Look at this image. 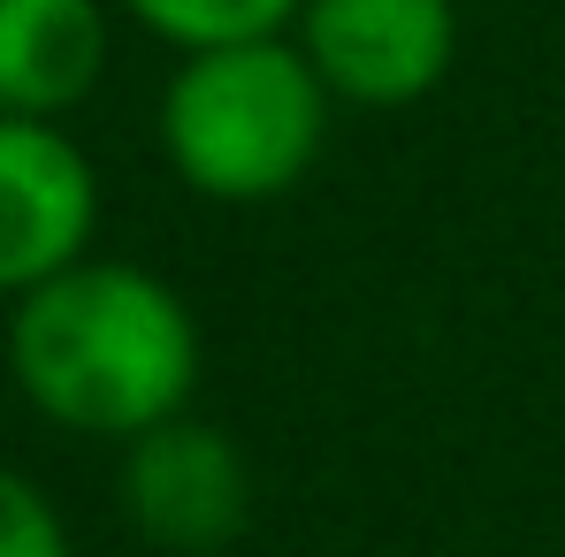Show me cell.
I'll list each match as a JSON object with an SVG mask.
<instances>
[{
  "label": "cell",
  "instance_id": "obj_8",
  "mask_svg": "<svg viewBox=\"0 0 565 557\" xmlns=\"http://www.w3.org/2000/svg\"><path fill=\"white\" fill-rule=\"evenodd\" d=\"M0 557H77L54 496L15 465H0Z\"/></svg>",
  "mask_w": 565,
  "mask_h": 557
},
{
  "label": "cell",
  "instance_id": "obj_4",
  "mask_svg": "<svg viewBox=\"0 0 565 557\" xmlns=\"http://www.w3.org/2000/svg\"><path fill=\"white\" fill-rule=\"evenodd\" d=\"M337 107H420L451 77L459 8L451 0H306L290 31Z\"/></svg>",
  "mask_w": 565,
  "mask_h": 557
},
{
  "label": "cell",
  "instance_id": "obj_3",
  "mask_svg": "<svg viewBox=\"0 0 565 557\" xmlns=\"http://www.w3.org/2000/svg\"><path fill=\"white\" fill-rule=\"evenodd\" d=\"M115 504L153 550L222 557L253 527V459L237 451L230 428H214L199 413H177V420H161V428L122 443Z\"/></svg>",
  "mask_w": 565,
  "mask_h": 557
},
{
  "label": "cell",
  "instance_id": "obj_6",
  "mask_svg": "<svg viewBox=\"0 0 565 557\" xmlns=\"http://www.w3.org/2000/svg\"><path fill=\"white\" fill-rule=\"evenodd\" d=\"M115 31L99 0H0V115H77L107 77Z\"/></svg>",
  "mask_w": 565,
  "mask_h": 557
},
{
  "label": "cell",
  "instance_id": "obj_2",
  "mask_svg": "<svg viewBox=\"0 0 565 557\" xmlns=\"http://www.w3.org/2000/svg\"><path fill=\"white\" fill-rule=\"evenodd\" d=\"M329 85L313 77L306 46L282 39H237L199 46L161 85V153L177 184L214 206H268L313 176L329 146Z\"/></svg>",
  "mask_w": 565,
  "mask_h": 557
},
{
  "label": "cell",
  "instance_id": "obj_7",
  "mask_svg": "<svg viewBox=\"0 0 565 557\" xmlns=\"http://www.w3.org/2000/svg\"><path fill=\"white\" fill-rule=\"evenodd\" d=\"M138 31H153L161 46L199 54V46H237V39H282L298 31L306 0H115Z\"/></svg>",
  "mask_w": 565,
  "mask_h": 557
},
{
  "label": "cell",
  "instance_id": "obj_5",
  "mask_svg": "<svg viewBox=\"0 0 565 557\" xmlns=\"http://www.w3.org/2000/svg\"><path fill=\"white\" fill-rule=\"evenodd\" d=\"M99 229L93 153L46 115H0V298L77 268Z\"/></svg>",
  "mask_w": 565,
  "mask_h": 557
},
{
  "label": "cell",
  "instance_id": "obj_1",
  "mask_svg": "<svg viewBox=\"0 0 565 557\" xmlns=\"http://www.w3.org/2000/svg\"><path fill=\"white\" fill-rule=\"evenodd\" d=\"M199 360L206 344L184 290L130 260L85 253L8 313V382L39 420L93 443H130L191 413Z\"/></svg>",
  "mask_w": 565,
  "mask_h": 557
}]
</instances>
